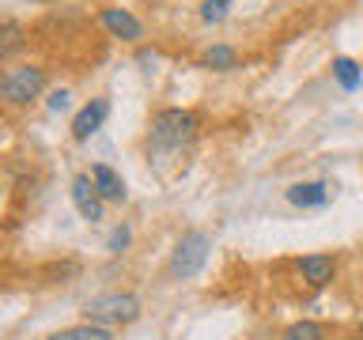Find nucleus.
Masks as SVG:
<instances>
[{"label": "nucleus", "instance_id": "1", "mask_svg": "<svg viewBox=\"0 0 363 340\" xmlns=\"http://www.w3.org/2000/svg\"><path fill=\"white\" fill-rule=\"evenodd\" d=\"M84 314H87V322H95V325H129L140 317V299L129 291H106V295H95L87 306H84Z\"/></svg>", "mask_w": 363, "mask_h": 340}, {"label": "nucleus", "instance_id": "2", "mask_svg": "<svg viewBox=\"0 0 363 340\" xmlns=\"http://www.w3.org/2000/svg\"><path fill=\"white\" fill-rule=\"evenodd\" d=\"M197 136V113L193 110H159L152 118V140L159 147H186Z\"/></svg>", "mask_w": 363, "mask_h": 340}, {"label": "nucleus", "instance_id": "3", "mask_svg": "<svg viewBox=\"0 0 363 340\" xmlns=\"http://www.w3.org/2000/svg\"><path fill=\"white\" fill-rule=\"evenodd\" d=\"M208 249H212V238L204 234V231L182 234L178 246H174V257H170V276L193 280V276L204 268V261H208Z\"/></svg>", "mask_w": 363, "mask_h": 340}, {"label": "nucleus", "instance_id": "4", "mask_svg": "<svg viewBox=\"0 0 363 340\" xmlns=\"http://www.w3.org/2000/svg\"><path fill=\"white\" fill-rule=\"evenodd\" d=\"M42 87H45V68H38V64L8 68L4 79H0V95H4V102H11V106H23V102L38 98Z\"/></svg>", "mask_w": 363, "mask_h": 340}, {"label": "nucleus", "instance_id": "5", "mask_svg": "<svg viewBox=\"0 0 363 340\" xmlns=\"http://www.w3.org/2000/svg\"><path fill=\"white\" fill-rule=\"evenodd\" d=\"M102 27H106L113 38H121V42H140L144 38V23L133 16V11H125V8H102Z\"/></svg>", "mask_w": 363, "mask_h": 340}, {"label": "nucleus", "instance_id": "6", "mask_svg": "<svg viewBox=\"0 0 363 340\" xmlns=\"http://www.w3.org/2000/svg\"><path fill=\"white\" fill-rule=\"evenodd\" d=\"M72 200H76V212L84 215L87 223H99L102 220V197L95 189V181H91V174H79L72 181Z\"/></svg>", "mask_w": 363, "mask_h": 340}, {"label": "nucleus", "instance_id": "7", "mask_svg": "<svg viewBox=\"0 0 363 340\" xmlns=\"http://www.w3.org/2000/svg\"><path fill=\"white\" fill-rule=\"evenodd\" d=\"M106 113H110L106 98H91L87 106L72 118V140H91V136L99 132V125L106 121Z\"/></svg>", "mask_w": 363, "mask_h": 340}, {"label": "nucleus", "instance_id": "8", "mask_svg": "<svg viewBox=\"0 0 363 340\" xmlns=\"http://www.w3.org/2000/svg\"><path fill=\"white\" fill-rule=\"evenodd\" d=\"M333 272H337V261L329 254H311V257L299 261V276L311 283V288H325V283L333 280Z\"/></svg>", "mask_w": 363, "mask_h": 340}, {"label": "nucleus", "instance_id": "9", "mask_svg": "<svg viewBox=\"0 0 363 340\" xmlns=\"http://www.w3.org/2000/svg\"><path fill=\"white\" fill-rule=\"evenodd\" d=\"M91 181H95V189H99V197H102V200L121 204L125 197H129V193H125V181L113 174L106 163H95V166H91Z\"/></svg>", "mask_w": 363, "mask_h": 340}, {"label": "nucleus", "instance_id": "10", "mask_svg": "<svg viewBox=\"0 0 363 340\" xmlns=\"http://www.w3.org/2000/svg\"><path fill=\"white\" fill-rule=\"evenodd\" d=\"M288 200L295 204V208H318V204L329 200V189L322 186V181H306V186H291L288 189Z\"/></svg>", "mask_w": 363, "mask_h": 340}, {"label": "nucleus", "instance_id": "11", "mask_svg": "<svg viewBox=\"0 0 363 340\" xmlns=\"http://www.w3.org/2000/svg\"><path fill=\"white\" fill-rule=\"evenodd\" d=\"M50 340H113L106 325H95V322H84V325H68L61 333H53Z\"/></svg>", "mask_w": 363, "mask_h": 340}, {"label": "nucleus", "instance_id": "12", "mask_svg": "<svg viewBox=\"0 0 363 340\" xmlns=\"http://www.w3.org/2000/svg\"><path fill=\"white\" fill-rule=\"evenodd\" d=\"M325 325H318V322H295L284 329V336L280 340H325Z\"/></svg>", "mask_w": 363, "mask_h": 340}, {"label": "nucleus", "instance_id": "13", "mask_svg": "<svg viewBox=\"0 0 363 340\" xmlns=\"http://www.w3.org/2000/svg\"><path fill=\"white\" fill-rule=\"evenodd\" d=\"M333 76H337V84L345 87V91H356L359 87V64L348 61V57H337V61H333Z\"/></svg>", "mask_w": 363, "mask_h": 340}, {"label": "nucleus", "instance_id": "14", "mask_svg": "<svg viewBox=\"0 0 363 340\" xmlns=\"http://www.w3.org/2000/svg\"><path fill=\"white\" fill-rule=\"evenodd\" d=\"M201 61L208 68H216V72H227V68H235V50L231 45H212V50H204Z\"/></svg>", "mask_w": 363, "mask_h": 340}, {"label": "nucleus", "instance_id": "15", "mask_svg": "<svg viewBox=\"0 0 363 340\" xmlns=\"http://www.w3.org/2000/svg\"><path fill=\"white\" fill-rule=\"evenodd\" d=\"M19 45H23V38H19V27H16V23H4V45H0V57H4V61H8V57L11 53H16L19 50Z\"/></svg>", "mask_w": 363, "mask_h": 340}, {"label": "nucleus", "instance_id": "16", "mask_svg": "<svg viewBox=\"0 0 363 340\" xmlns=\"http://www.w3.org/2000/svg\"><path fill=\"white\" fill-rule=\"evenodd\" d=\"M227 4H231V0H204V4H201V19H204V23L223 19V16H227Z\"/></svg>", "mask_w": 363, "mask_h": 340}, {"label": "nucleus", "instance_id": "17", "mask_svg": "<svg viewBox=\"0 0 363 340\" xmlns=\"http://www.w3.org/2000/svg\"><path fill=\"white\" fill-rule=\"evenodd\" d=\"M125 246H129V227H118V231L110 234V249H113V254H121Z\"/></svg>", "mask_w": 363, "mask_h": 340}, {"label": "nucleus", "instance_id": "18", "mask_svg": "<svg viewBox=\"0 0 363 340\" xmlns=\"http://www.w3.org/2000/svg\"><path fill=\"white\" fill-rule=\"evenodd\" d=\"M68 106V91H53L50 95V110H65Z\"/></svg>", "mask_w": 363, "mask_h": 340}]
</instances>
